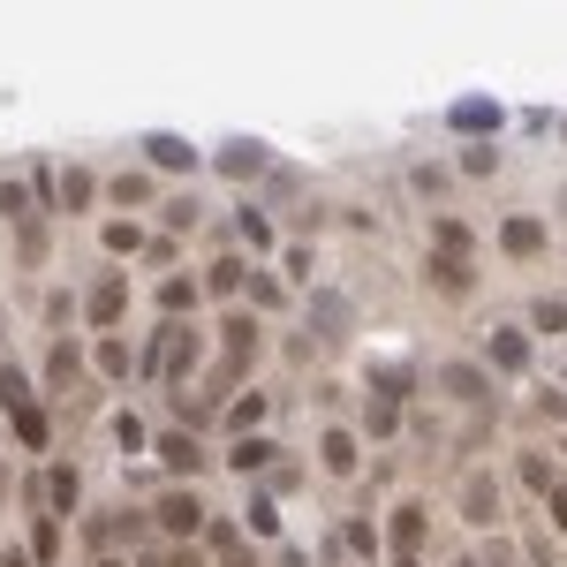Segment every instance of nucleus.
<instances>
[{"mask_svg": "<svg viewBox=\"0 0 567 567\" xmlns=\"http://www.w3.org/2000/svg\"><path fill=\"white\" fill-rule=\"evenodd\" d=\"M318 461H325V469H356V439H348V431H325V439H318Z\"/></svg>", "mask_w": 567, "mask_h": 567, "instance_id": "nucleus-18", "label": "nucleus"}, {"mask_svg": "<svg viewBox=\"0 0 567 567\" xmlns=\"http://www.w3.org/2000/svg\"><path fill=\"white\" fill-rule=\"evenodd\" d=\"M91 363H99V371H107V379H130V371H137V356H130V348H122V341H114V333H107V341H99V348H91Z\"/></svg>", "mask_w": 567, "mask_h": 567, "instance_id": "nucleus-16", "label": "nucleus"}, {"mask_svg": "<svg viewBox=\"0 0 567 567\" xmlns=\"http://www.w3.org/2000/svg\"><path fill=\"white\" fill-rule=\"evenodd\" d=\"M107 250H114V258H137V250H144V227H137V220H114V227H107Z\"/></svg>", "mask_w": 567, "mask_h": 567, "instance_id": "nucleus-22", "label": "nucleus"}, {"mask_svg": "<svg viewBox=\"0 0 567 567\" xmlns=\"http://www.w3.org/2000/svg\"><path fill=\"white\" fill-rule=\"evenodd\" d=\"M560 130H567V122H560Z\"/></svg>", "mask_w": 567, "mask_h": 567, "instance_id": "nucleus-44", "label": "nucleus"}, {"mask_svg": "<svg viewBox=\"0 0 567 567\" xmlns=\"http://www.w3.org/2000/svg\"><path fill=\"white\" fill-rule=\"evenodd\" d=\"M220 567H258V553H243V545H235V553H220Z\"/></svg>", "mask_w": 567, "mask_h": 567, "instance_id": "nucleus-38", "label": "nucleus"}, {"mask_svg": "<svg viewBox=\"0 0 567 567\" xmlns=\"http://www.w3.org/2000/svg\"><path fill=\"white\" fill-rule=\"evenodd\" d=\"M76 371H84V363H76V341H61V348L46 356V386H53V394H69V386H76Z\"/></svg>", "mask_w": 567, "mask_h": 567, "instance_id": "nucleus-15", "label": "nucleus"}, {"mask_svg": "<svg viewBox=\"0 0 567 567\" xmlns=\"http://www.w3.org/2000/svg\"><path fill=\"white\" fill-rule=\"evenodd\" d=\"M137 371H144V379H174V386H182V379L197 371V333H189L182 318H174V325H159V341L144 348Z\"/></svg>", "mask_w": 567, "mask_h": 567, "instance_id": "nucleus-1", "label": "nucleus"}, {"mask_svg": "<svg viewBox=\"0 0 567 567\" xmlns=\"http://www.w3.org/2000/svg\"><path fill=\"white\" fill-rule=\"evenodd\" d=\"M446 394H461V402H492V379H484L477 363H446Z\"/></svg>", "mask_w": 567, "mask_h": 567, "instance_id": "nucleus-12", "label": "nucleus"}, {"mask_svg": "<svg viewBox=\"0 0 567 567\" xmlns=\"http://www.w3.org/2000/svg\"><path fill=\"white\" fill-rule=\"evenodd\" d=\"M500 122H507V107H492V99H461V107H446V130H461L469 144H484Z\"/></svg>", "mask_w": 567, "mask_h": 567, "instance_id": "nucleus-4", "label": "nucleus"}, {"mask_svg": "<svg viewBox=\"0 0 567 567\" xmlns=\"http://www.w3.org/2000/svg\"><path fill=\"white\" fill-rule=\"evenodd\" d=\"M431 258L469 266V227H461V220H439V227H431Z\"/></svg>", "mask_w": 567, "mask_h": 567, "instance_id": "nucleus-9", "label": "nucleus"}, {"mask_svg": "<svg viewBox=\"0 0 567 567\" xmlns=\"http://www.w3.org/2000/svg\"><path fill=\"white\" fill-rule=\"evenodd\" d=\"M553 522L567 530V484H553Z\"/></svg>", "mask_w": 567, "mask_h": 567, "instance_id": "nucleus-39", "label": "nucleus"}, {"mask_svg": "<svg viewBox=\"0 0 567 567\" xmlns=\"http://www.w3.org/2000/svg\"><path fill=\"white\" fill-rule=\"evenodd\" d=\"M76 492H84V484H76V469H61V461H53V477H46V500L69 515V507H76Z\"/></svg>", "mask_w": 567, "mask_h": 567, "instance_id": "nucleus-21", "label": "nucleus"}, {"mask_svg": "<svg viewBox=\"0 0 567 567\" xmlns=\"http://www.w3.org/2000/svg\"><path fill=\"white\" fill-rule=\"evenodd\" d=\"M235 235H243V243H258V250H273V220H266L258 205H243V212H235Z\"/></svg>", "mask_w": 567, "mask_h": 567, "instance_id": "nucleus-17", "label": "nucleus"}, {"mask_svg": "<svg viewBox=\"0 0 567 567\" xmlns=\"http://www.w3.org/2000/svg\"><path fill=\"white\" fill-rule=\"evenodd\" d=\"M258 417H266V394H243V402L227 409V424L235 431H258Z\"/></svg>", "mask_w": 567, "mask_h": 567, "instance_id": "nucleus-30", "label": "nucleus"}, {"mask_svg": "<svg viewBox=\"0 0 567 567\" xmlns=\"http://www.w3.org/2000/svg\"><path fill=\"white\" fill-rule=\"evenodd\" d=\"M402 567H417V560H402Z\"/></svg>", "mask_w": 567, "mask_h": 567, "instance_id": "nucleus-42", "label": "nucleus"}, {"mask_svg": "<svg viewBox=\"0 0 567 567\" xmlns=\"http://www.w3.org/2000/svg\"><path fill=\"white\" fill-rule=\"evenodd\" d=\"M530 325H538V333H567V303L560 295H545V303L530 310Z\"/></svg>", "mask_w": 567, "mask_h": 567, "instance_id": "nucleus-28", "label": "nucleus"}, {"mask_svg": "<svg viewBox=\"0 0 567 567\" xmlns=\"http://www.w3.org/2000/svg\"><path fill=\"white\" fill-rule=\"evenodd\" d=\"M235 469H281L273 439H243V446H235Z\"/></svg>", "mask_w": 567, "mask_h": 567, "instance_id": "nucleus-20", "label": "nucleus"}, {"mask_svg": "<svg viewBox=\"0 0 567 567\" xmlns=\"http://www.w3.org/2000/svg\"><path fill=\"white\" fill-rule=\"evenodd\" d=\"M151 522H159L167 538H205V500H197V492H159V500H151Z\"/></svg>", "mask_w": 567, "mask_h": 567, "instance_id": "nucleus-2", "label": "nucleus"}, {"mask_svg": "<svg viewBox=\"0 0 567 567\" xmlns=\"http://www.w3.org/2000/svg\"><path fill=\"white\" fill-rule=\"evenodd\" d=\"M431 281L446 287V295H469V287H477V273H469V266H446V258H431Z\"/></svg>", "mask_w": 567, "mask_h": 567, "instance_id": "nucleus-23", "label": "nucleus"}, {"mask_svg": "<svg viewBox=\"0 0 567 567\" xmlns=\"http://www.w3.org/2000/svg\"><path fill=\"white\" fill-rule=\"evenodd\" d=\"M0 212H8V220H23V227H38V205H30V189H23V182H8V189H0Z\"/></svg>", "mask_w": 567, "mask_h": 567, "instance_id": "nucleus-19", "label": "nucleus"}, {"mask_svg": "<svg viewBox=\"0 0 567 567\" xmlns=\"http://www.w3.org/2000/svg\"><path fill=\"white\" fill-rule=\"evenodd\" d=\"M15 439H23V446H46V439H53V417H46V409H23V417H15Z\"/></svg>", "mask_w": 567, "mask_h": 567, "instance_id": "nucleus-24", "label": "nucleus"}, {"mask_svg": "<svg viewBox=\"0 0 567 567\" xmlns=\"http://www.w3.org/2000/svg\"><path fill=\"white\" fill-rule=\"evenodd\" d=\"M122 310H130V281H122V273H99V281H91V295H84V318H91V333L107 341Z\"/></svg>", "mask_w": 567, "mask_h": 567, "instance_id": "nucleus-3", "label": "nucleus"}, {"mask_svg": "<svg viewBox=\"0 0 567 567\" xmlns=\"http://www.w3.org/2000/svg\"><path fill=\"white\" fill-rule=\"evenodd\" d=\"M363 431H371V439H394V431H402V409H394V402H371V409H363Z\"/></svg>", "mask_w": 567, "mask_h": 567, "instance_id": "nucleus-25", "label": "nucleus"}, {"mask_svg": "<svg viewBox=\"0 0 567 567\" xmlns=\"http://www.w3.org/2000/svg\"><path fill=\"white\" fill-rule=\"evenodd\" d=\"M159 303H167V310H189V303H197V281H167L159 287Z\"/></svg>", "mask_w": 567, "mask_h": 567, "instance_id": "nucleus-37", "label": "nucleus"}, {"mask_svg": "<svg viewBox=\"0 0 567 567\" xmlns=\"http://www.w3.org/2000/svg\"><path fill=\"white\" fill-rule=\"evenodd\" d=\"M348 553L371 560V553H379V530H371V522H348Z\"/></svg>", "mask_w": 567, "mask_h": 567, "instance_id": "nucleus-35", "label": "nucleus"}, {"mask_svg": "<svg viewBox=\"0 0 567 567\" xmlns=\"http://www.w3.org/2000/svg\"><path fill=\"white\" fill-rule=\"evenodd\" d=\"M250 295H258V303H266V310H281V303H287V287L273 281V273H250Z\"/></svg>", "mask_w": 567, "mask_h": 567, "instance_id": "nucleus-32", "label": "nucleus"}, {"mask_svg": "<svg viewBox=\"0 0 567 567\" xmlns=\"http://www.w3.org/2000/svg\"><path fill=\"white\" fill-rule=\"evenodd\" d=\"M250 348H258V318H227V356L243 363Z\"/></svg>", "mask_w": 567, "mask_h": 567, "instance_id": "nucleus-27", "label": "nucleus"}, {"mask_svg": "<svg viewBox=\"0 0 567 567\" xmlns=\"http://www.w3.org/2000/svg\"><path fill=\"white\" fill-rule=\"evenodd\" d=\"M159 461H167V469H205L197 431H167V439H159Z\"/></svg>", "mask_w": 567, "mask_h": 567, "instance_id": "nucleus-10", "label": "nucleus"}, {"mask_svg": "<svg viewBox=\"0 0 567 567\" xmlns=\"http://www.w3.org/2000/svg\"><path fill=\"white\" fill-rule=\"evenodd\" d=\"M144 159H151V167H167V174L205 167V159H197V144H189V137H167V130H159V137H144Z\"/></svg>", "mask_w": 567, "mask_h": 567, "instance_id": "nucleus-7", "label": "nucleus"}, {"mask_svg": "<svg viewBox=\"0 0 567 567\" xmlns=\"http://www.w3.org/2000/svg\"><path fill=\"white\" fill-rule=\"evenodd\" d=\"M205 281H212V295H227V287H243V258H212V273H205Z\"/></svg>", "mask_w": 567, "mask_h": 567, "instance_id": "nucleus-31", "label": "nucleus"}, {"mask_svg": "<svg viewBox=\"0 0 567 567\" xmlns=\"http://www.w3.org/2000/svg\"><path fill=\"white\" fill-rule=\"evenodd\" d=\"M484 356H492V371H530V333L522 325H492V341H484Z\"/></svg>", "mask_w": 567, "mask_h": 567, "instance_id": "nucleus-5", "label": "nucleus"}, {"mask_svg": "<svg viewBox=\"0 0 567 567\" xmlns=\"http://www.w3.org/2000/svg\"><path fill=\"white\" fill-rule=\"evenodd\" d=\"M281 567H303V560H295V553H287V560H281Z\"/></svg>", "mask_w": 567, "mask_h": 567, "instance_id": "nucleus-41", "label": "nucleus"}, {"mask_svg": "<svg viewBox=\"0 0 567 567\" xmlns=\"http://www.w3.org/2000/svg\"><path fill=\"white\" fill-rule=\"evenodd\" d=\"M266 167H273V151H266L258 137H227V144H220V174L250 182V174H266Z\"/></svg>", "mask_w": 567, "mask_h": 567, "instance_id": "nucleus-6", "label": "nucleus"}, {"mask_svg": "<svg viewBox=\"0 0 567 567\" xmlns=\"http://www.w3.org/2000/svg\"><path fill=\"white\" fill-rule=\"evenodd\" d=\"M0 567H30V560H23V553H0Z\"/></svg>", "mask_w": 567, "mask_h": 567, "instance_id": "nucleus-40", "label": "nucleus"}, {"mask_svg": "<svg viewBox=\"0 0 567 567\" xmlns=\"http://www.w3.org/2000/svg\"><path fill=\"white\" fill-rule=\"evenodd\" d=\"M424 507H402V515H394V553H402V560H417V545H424Z\"/></svg>", "mask_w": 567, "mask_h": 567, "instance_id": "nucleus-14", "label": "nucleus"}, {"mask_svg": "<svg viewBox=\"0 0 567 567\" xmlns=\"http://www.w3.org/2000/svg\"><path fill=\"white\" fill-rule=\"evenodd\" d=\"M144 197H151V182H144V174H122V182H114V205H144Z\"/></svg>", "mask_w": 567, "mask_h": 567, "instance_id": "nucleus-36", "label": "nucleus"}, {"mask_svg": "<svg viewBox=\"0 0 567 567\" xmlns=\"http://www.w3.org/2000/svg\"><path fill=\"white\" fill-rule=\"evenodd\" d=\"M250 530H266V538H273V530H281V507H273V500H266V492H258V500H250Z\"/></svg>", "mask_w": 567, "mask_h": 567, "instance_id": "nucleus-33", "label": "nucleus"}, {"mask_svg": "<svg viewBox=\"0 0 567 567\" xmlns=\"http://www.w3.org/2000/svg\"><path fill=\"white\" fill-rule=\"evenodd\" d=\"M461 515H469V522H492V515H500V484H492V477H469V484H461Z\"/></svg>", "mask_w": 567, "mask_h": 567, "instance_id": "nucleus-11", "label": "nucleus"}, {"mask_svg": "<svg viewBox=\"0 0 567 567\" xmlns=\"http://www.w3.org/2000/svg\"><path fill=\"white\" fill-rule=\"evenodd\" d=\"M99 567H114V560H99Z\"/></svg>", "mask_w": 567, "mask_h": 567, "instance_id": "nucleus-43", "label": "nucleus"}, {"mask_svg": "<svg viewBox=\"0 0 567 567\" xmlns=\"http://www.w3.org/2000/svg\"><path fill=\"white\" fill-rule=\"evenodd\" d=\"M30 530H38V538H30V553H38V560H53V553H61V522H30Z\"/></svg>", "mask_w": 567, "mask_h": 567, "instance_id": "nucleus-34", "label": "nucleus"}, {"mask_svg": "<svg viewBox=\"0 0 567 567\" xmlns=\"http://www.w3.org/2000/svg\"><path fill=\"white\" fill-rule=\"evenodd\" d=\"M61 205H69V212H84V205H91V174H84V167H69V174H61Z\"/></svg>", "mask_w": 567, "mask_h": 567, "instance_id": "nucleus-26", "label": "nucleus"}, {"mask_svg": "<svg viewBox=\"0 0 567 567\" xmlns=\"http://www.w3.org/2000/svg\"><path fill=\"white\" fill-rule=\"evenodd\" d=\"M500 243H507V258H538V250H545V227H538L530 212H515V220L500 227Z\"/></svg>", "mask_w": 567, "mask_h": 567, "instance_id": "nucleus-8", "label": "nucleus"}, {"mask_svg": "<svg viewBox=\"0 0 567 567\" xmlns=\"http://www.w3.org/2000/svg\"><path fill=\"white\" fill-rule=\"evenodd\" d=\"M0 409H8V417H23V409H38V394H30V379H23L15 363H0Z\"/></svg>", "mask_w": 567, "mask_h": 567, "instance_id": "nucleus-13", "label": "nucleus"}, {"mask_svg": "<svg viewBox=\"0 0 567 567\" xmlns=\"http://www.w3.org/2000/svg\"><path fill=\"white\" fill-rule=\"evenodd\" d=\"M515 469H522V484H530V492H553V461H545V454H522Z\"/></svg>", "mask_w": 567, "mask_h": 567, "instance_id": "nucleus-29", "label": "nucleus"}]
</instances>
